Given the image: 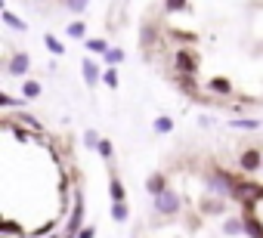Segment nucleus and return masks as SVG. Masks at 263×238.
<instances>
[{"instance_id": "1", "label": "nucleus", "mask_w": 263, "mask_h": 238, "mask_svg": "<svg viewBox=\"0 0 263 238\" xmlns=\"http://www.w3.org/2000/svg\"><path fill=\"white\" fill-rule=\"evenodd\" d=\"M208 189H211V195L223 198V195H235L238 183H235V180H232L226 170H214V173L208 176Z\"/></svg>"}, {"instance_id": "2", "label": "nucleus", "mask_w": 263, "mask_h": 238, "mask_svg": "<svg viewBox=\"0 0 263 238\" xmlns=\"http://www.w3.org/2000/svg\"><path fill=\"white\" fill-rule=\"evenodd\" d=\"M174 65H177V71H180L183 77H189V74H195V71H198V56H195L192 50H186V47H183V50H177V53H174Z\"/></svg>"}, {"instance_id": "3", "label": "nucleus", "mask_w": 263, "mask_h": 238, "mask_svg": "<svg viewBox=\"0 0 263 238\" xmlns=\"http://www.w3.org/2000/svg\"><path fill=\"white\" fill-rule=\"evenodd\" d=\"M177 210H180V195H177L174 189H167L164 195L155 198V213H161V216H174Z\"/></svg>"}, {"instance_id": "4", "label": "nucleus", "mask_w": 263, "mask_h": 238, "mask_svg": "<svg viewBox=\"0 0 263 238\" xmlns=\"http://www.w3.org/2000/svg\"><path fill=\"white\" fill-rule=\"evenodd\" d=\"M81 74H84V84H87V87H90V90H96V87H99V81H102V74H105V71H102V68H99V62H96V59H90V56H87V59H84V62H81Z\"/></svg>"}, {"instance_id": "5", "label": "nucleus", "mask_w": 263, "mask_h": 238, "mask_svg": "<svg viewBox=\"0 0 263 238\" xmlns=\"http://www.w3.org/2000/svg\"><path fill=\"white\" fill-rule=\"evenodd\" d=\"M171 186H167V176L161 173V170H152L149 176H146V192L152 195V198H158V195H164Z\"/></svg>"}, {"instance_id": "6", "label": "nucleus", "mask_w": 263, "mask_h": 238, "mask_svg": "<svg viewBox=\"0 0 263 238\" xmlns=\"http://www.w3.org/2000/svg\"><path fill=\"white\" fill-rule=\"evenodd\" d=\"M81 229H84V201L78 198L74 201V213L68 216V226H65V238H78Z\"/></svg>"}, {"instance_id": "7", "label": "nucleus", "mask_w": 263, "mask_h": 238, "mask_svg": "<svg viewBox=\"0 0 263 238\" xmlns=\"http://www.w3.org/2000/svg\"><path fill=\"white\" fill-rule=\"evenodd\" d=\"M238 167H241L245 173L260 170V167H263V155H260V149H248V152H241V155H238Z\"/></svg>"}, {"instance_id": "8", "label": "nucleus", "mask_w": 263, "mask_h": 238, "mask_svg": "<svg viewBox=\"0 0 263 238\" xmlns=\"http://www.w3.org/2000/svg\"><path fill=\"white\" fill-rule=\"evenodd\" d=\"M28 68H31V56H28V53H16V56L10 59V65H7V74H13V77H25Z\"/></svg>"}, {"instance_id": "9", "label": "nucleus", "mask_w": 263, "mask_h": 238, "mask_svg": "<svg viewBox=\"0 0 263 238\" xmlns=\"http://www.w3.org/2000/svg\"><path fill=\"white\" fill-rule=\"evenodd\" d=\"M108 195H111V204H127V189H124V183L115 173L108 180Z\"/></svg>"}, {"instance_id": "10", "label": "nucleus", "mask_w": 263, "mask_h": 238, "mask_svg": "<svg viewBox=\"0 0 263 238\" xmlns=\"http://www.w3.org/2000/svg\"><path fill=\"white\" fill-rule=\"evenodd\" d=\"M84 47H87L90 53L102 56V59H105V56H108V50H111V44H108L105 37H87V41H84Z\"/></svg>"}, {"instance_id": "11", "label": "nucleus", "mask_w": 263, "mask_h": 238, "mask_svg": "<svg viewBox=\"0 0 263 238\" xmlns=\"http://www.w3.org/2000/svg\"><path fill=\"white\" fill-rule=\"evenodd\" d=\"M208 90H211V93H217V96H229V93H232V81L217 74V77H211V81H208Z\"/></svg>"}, {"instance_id": "12", "label": "nucleus", "mask_w": 263, "mask_h": 238, "mask_svg": "<svg viewBox=\"0 0 263 238\" xmlns=\"http://www.w3.org/2000/svg\"><path fill=\"white\" fill-rule=\"evenodd\" d=\"M223 232L232 235V238L245 235V216H226V220H223Z\"/></svg>"}, {"instance_id": "13", "label": "nucleus", "mask_w": 263, "mask_h": 238, "mask_svg": "<svg viewBox=\"0 0 263 238\" xmlns=\"http://www.w3.org/2000/svg\"><path fill=\"white\" fill-rule=\"evenodd\" d=\"M152 130H155L158 136H167V133H174V117H171V114H158L155 121H152Z\"/></svg>"}, {"instance_id": "14", "label": "nucleus", "mask_w": 263, "mask_h": 238, "mask_svg": "<svg viewBox=\"0 0 263 238\" xmlns=\"http://www.w3.org/2000/svg\"><path fill=\"white\" fill-rule=\"evenodd\" d=\"M245 235L248 238H263V223L254 213H245Z\"/></svg>"}, {"instance_id": "15", "label": "nucleus", "mask_w": 263, "mask_h": 238, "mask_svg": "<svg viewBox=\"0 0 263 238\" xmlns=\"http://www.w3.org/2000/svg\"><path fill=\"white\" fill-rule=\"evenodd\" d=\"M0 19H4V25H10L13 31H22V34L28 31V22H22V19L13 13V10H4V13H0Z\"/></svg>"}, {"instance_id": "16", "label": "nucleus", "mask_w": 263, "mask_h": 238, "mask_svg": "<svg viewBox=\"0 0 263 238\" xmlns=\"http://www.w3.org/2000/svg\"><path fill=\"white\" fill-rule=\"evenodd\" d=\"M201 210H204V213H214V216H217V213H226V201H223V198H204V201H201Z\"/></svg>"}, {"instance_id": "17", "label": "nucleus", "mask_w": 263, "mask_h": 238, "mask_svg": "<svg viewBox=\"0 0 263 238\" xmlns=\"http://www.w3.org/2000/svg\"><path fill=\"white\" fill-rule=\"evenodd\" d=\"M65 34H68V37H78V41H87V25H84L81 19H74V22L65 25Z\"/></svg>"}, {"instance_id": "18", "label": "nucleus", "mask_w": 263, "mask_h": 238, "mask_svg": "<svg viewBox=\"0 0 263 238\" xmlns=\"http://www.w3.org/2000/svg\"><path fill=\"white\" fill-rule=\"evenodd\" d=\"M41 90H44V87H41V81H31V77H28V81H22V99H37V96H41Z\"/></svg>"}, {"instance_id": "19", "label": "nucleus", "mask_w": 263, "mask_h": 238, "mask_svg": "<svg viewBox=\"0 0 263 238\" xmlns=\"http://www.w3.org/2000/svg\"><path fill=\"white\" fill-rule=\"evenodd\" d=\"M235 130H257L260 127V117H235V121H229Z\"/></svg>"}, {"instance_id": "20", "label": "nucleus", "mask_w": 263, "mask_h": 238, "mask_svg": "<svg viewBox=\"0 0 263 238\" xmlns=\"http://www.w3.org/2000/svg\"><path fill=\"white\" fill-rule=\"evenodd\" d=\"M44 47H47L53 56H65V44H62L59 37H53V34H47V37H44Z\"/></svg>"}, {"instance_id": "21", "label": "nucleus", "mask_w": 263, "mask_h": 238, "mask_svg": "<svg viewBox=\"0 0 263 238\" xmlns=\"http://www.w3.org/2000/svg\"><path fill=\"white\" fill-rule=\"evenodd\" d=\"M102 62H105L108 68H118V65L124 62V50H121V47H111V50H108V56H105Z\"/></svg>"}, {"instance_id": "22", "label": "nucleus", "mask_w": 263, "mask_h": 238, "mask_svg": "<svg viewBox=\"0 0 263 238\" xmlns=\"http://www.w3.org/2000/svg\"><path fill=\"white\" fill-rule=\"evenodd\" d=\"M127 216H130V207L127 204H111V220L115 223H127Z\"/></svg>"}, {"instance_id": "23", "label": "nucleus", "mask_w": 263, "mask_h": 238, "mask_svg": "<svg viewBox=\"0 0 263 238\" xmlns=\"http://www.w3.org/2000/svg\"><path fill=\"white\" fill-rule=\"evenodd\" d=\"M19 121H22V124H28V127L34 130V133H41V130H44V124L37 121L34 114H28V111H22V114H19Z\"/></svg>"}, {"instance_id": "24", "label": "nucleus", "mask_w": 263, "mask_h": 238, "mask_svg": "<svg viewBox=\"0 0 263 238\" xmlns=\"http://www.w3.org/2000/svg\"><path fill=\"white\" fill-rule=\"evenodd\" d=\"M164 10L167 13H189L192 4H186V0H171V4H164Z\"/></svg>"}, {"instance_id": "25", "label": "nucleus", "mask_w": 263, "mask_h": 238, "mask_svg": "<svg viewBox=\"0 0 263 238\" xmlns=\"http://www.w3.org/2000/svg\"><path fill=\"white\" fill-rule=\"evenodd\" d=\"M102 84H105L108 90H118V68H105V74H102Z\"/></svg>"}, {"instance_id": "26", "label": "nucleus", "mask_w": 263, "mask_h": 238, "mask_svg": "<svg viewBox=\"0 0 263 238\" xmlns=\"http://www.w3.org/2000/svg\"><path fill=\"white\" fill-rule=\"evenodd\" d=\"M99 143H102V136H99L96 130H87V133H84V146H87V149H99Z\"/></svg>"}, {"instance_id": "27", "label": "nucleus", "mask_w": 263, "mask_h": 238, "mask_svg": "<svg viewBox=\"0 0 263 238\" xmlns=\"http://www.w3.org/2000/svg\"><path fill=\"white\" fill-rule=\"evenodd\" d=\"M96 152H99V155H102V158H105V161H111V158H115V146H111V140H102V143H99V149H96Z\"/></svg>"}, {"instance_id": "28", "label": "nucleus", "mask_w": 263, "mask_h": 238, "mask_svg": "<svg viewBox=\"0 0 263 238\" xmlns=\"http://www.w3.org/2000/svg\"><path fill=\"white\" fill-rule=\"evenodd\" d=\"M65 10L81 16V13H87V0H68V4H65Z\"/></svg>"}, {"instance_id": "29", "label": "nucleus", "mask_w": 263, "mask_h": 238, "mask_svg": "<svg viewBox=\"0 0 263 238\" xmlns=\"http://www.w3.org/2000/svg\"><path fill=\"white\" fill-rule=\"evenodd\" d=\"M0 105H4V108H16V105H25V99H13L10 93H0Z\"/></svg>"}, {"instance_id": "30", "label": "nucleus", "mask_w": 263, "mask_h": 238, "mask_svg": "<svg viewBox=\"0 0 263 238\" xmlns=\"http://www.w3.org/2000/svg\"><path fill=\"white\" fill-rule=\"evenodd\" d=\"M0 232H4V235H19L22 229H19V223H13V220H4V223H0Z\"/></svg>"}, {"instance_id": "31", "label": "nucleus", "mask_w": 263, "mask_h": 238, "mask_svg": "<svg viewBox=\"0 0 263 238\" xmlns=\"http://www.w3.org/2000/svg\"><path fill=\"white\" fill-rule=\"evenodd\" d=\"M7 130H13V136H16L19 143H28V140H31V133L22 130V127H16V124H7Z\"/></svg>"}, {"instance_id": "32", "label": "nucleus", "mask_w": 263, "mask_h": 238, "mask_svg": "<svg viewBox=\"0 0 263 238\" xmlns=\"http://www.w3.org/2000/svg\"><path fill=\"white\" fill-rule=\"evenodd\" d=\"M93 235H96V229H93V226H84V229L78 232V238H93Z\"/></svg>"}, {"instance_id": "33", "label": "nucleus", "mask_w": 263, "mask_h": 238, "mask_svg": "<svg viewBox=\"0 0 263 238\" xmlns=\"http://www.w3.org/2000/svg\"><path fill=\"white\" fill-rule=\"evenodd\" d=\"M50 238H56V235H50Z\"/></svg>"}]
</instances>
